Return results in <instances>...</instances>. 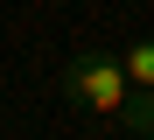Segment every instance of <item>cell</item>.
<instances>
[{"mask_svg": "<svg viewBox=\"0 0 154 140\" xmlns=\"http://www.w3.org/2000/svg\"><path fill=\"white\" fill-rule=\"evenodd\" d=\"M126 70H119V56L112 49H98V42H84L63 63V98L77 105V112H91V119H119V105H126Z\"/></svg>", "mask_w": 154, "mask_h": 140, "instance_id": "6da1fadb", "label": "cell"}, {"mask_svg": "<svg viewBox=\"0 0 154 140\" xmlns=\"http://www.w3.org/2000/svg\"><path fill=\"white\" fill-rule=\"evenodd\" d=\"M119 70H126V84H133V91H154V35L126 42V49H119Z\"/></svg>", "mask_w": 154, "mask_h": 140, "instance_id": "7a4b0ae2", "label": "cell"}, {"mask_svg": "<svg viewBox=\"0 0 154 140\" xmlns=\"http://www.w3.org/2000/svg\"><path fill=\"white\" fill-rule=\"evenodd\" d=\"M119 126H126V133H140V140H154V91H126Z\"/></svg>", "mask_w": 154, "mask_h": 140, "instance_id": "3957f363", "label": "cell"}]
</instances>
